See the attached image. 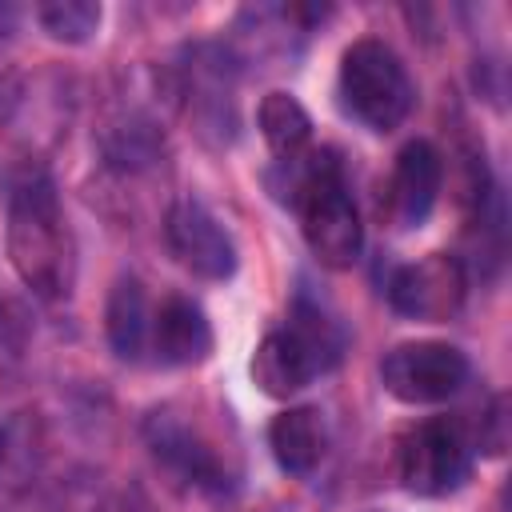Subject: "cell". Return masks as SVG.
<instances>
[{"label": "cell", "instance_id": "3", "mask_svg": "<svg viewBox=\"0 0 512 512\" xmlns=\"http://www.w3.org/2000/svg\"><path fill=\"white\" fill-rule=\"evenodd\" d=\"M472 468V440L460 420L432 416L400 440V480L416 496H444L464 484Z\"/></svg>", "mask_w": 512, "mask_h": 512}, {"label": "cell", "instance_id": "4", "mask_svg": "<svg viewBox=\"0 0 512 512\" xmlns=\"http://www.w3.org/2000/svg\"><path fill=\"white\" fill-rule=\"evenodd\" d=\"M384 388L404 404H440L468 380V356L444 340L396 344L380 364Z\"/></svg>", "mask_w": 512, "mask_h": 512}, {"label": "cell", "instance_id": "15", "mask_svg": "<svg viewBox=\"0 0 512 512\" xmlns=\"http://www.w3.org/2000/svg\"><path fill=\"white\" fill-rule=\"evenodd\" d=\"M492 428H504V396H496V404H492ZM492 456H500L504 452V432H496V436H484L480 440Z\"/></svg>", "mask_w": 512, "mask_h": 512}, {"label": "cell", "instance_id": "8", "mask_svg": "<svg viewBox=\"0 0 512 512\" xmlns=\"http://www.w3.org/2000/svg\"><path fill=\"white\" fill-rule=\"evenodd\" d=\"M324 372L320 360L312 356V348L292 332V328H280V332H268L260 344H256V356H252V380L264 396H276V400H288L296 396L300 388H308V380Z\"/></svg>", "mask_w": 512, "mask_h": 512}, {"label": "cell", "instance_id": "2", "mask_svg": "<svg viewBox=\"0 0 512 512\" xmlns=\"http://www.w3.org/2000/svg\"><path fill=\"white\" fill-rule=\"evenodd\" d=\"M340 96L344 108L372 132H392L416 100L404 60L384 40H356L340 56Z\"/></svg>", "mask_w": 512, "mask_h": 512}, {"label": "cell", "instance_id": "1", "mask_svg": "<svg viewBox=\"0 0 512 512\" xmlns=\"http://www.w3.org/2000/svg\"><path fill=\"white\" fill-rule=\"evenodd\" d=\"M8 260L16 276L44 300H60L72 284V244L52 180L32 176L8 200Z\"/></svg>", "mask_w": 512, "mask_h": 512}, {"label": "cell", "instance_id": "9", "mask_svg": "<svg viewBox=\"0 0 512 512\" xmlns=\"http://www.w3.org/2000/svg\"><path fill=\"white\" fill-rule=\"evenodd\" d=\"M144 432H148L152 452H156L172 472H180L184 480H196V484H216V480H220V460H216V452H212L208 440H204L188 420H180L176 412H152Z\"/></svg>", "mask_w": 512, "mask_h": 512}, {"label": "cell", "instance_id": "10", "mask_svg": "<svg viewBox=\"0 0 512 512\" xmlns=\"http://www.w3.org/2000/svg\"><path fill=\"white\" fill-rule=\"evenodd\" d=\"M152 344L164 364H200L212 352V324L188 296H168L152 320Z\"/></svg>", "mask_w": 512, "mask_h": 512}, {"label": "cell", "instance_id": "14", "mask_svg": "<svg viewBox=\"0 0 512 512\" xmlns=\"http://www.w3.org/2000/svg\"><path fill=\"white\" fill-rule=\"evenodd\" d=\"M100 4L92 0H52V4H40L36 8V20L40 28L52 36V40H64V44H84L92 40V32L100 28Z\"/></svg>", "mask_w": 512, "mask_h": 512}, {"label": "cell", "instance_id": "5", "mask_svg": "<svg viewBox=\"0 0 512 512\" xmlns=\"http://www.w3.org/2000/svg\"><path fill=\"white\" fill-rule=\"evenodd\" d=\"M468 296V276L464 264L448 252H428L412 264H400L388 276V304L424 324H444L464 308Z\"/></svg>", "mask_w": 512, "mask_h": 512}, {"label": "cell", "instance_id": "16", "mask_svg": "<svg viewBox=\"0 0 512 512\" xmlns=\"http://www.w3.org/2000/svg\"><path fill=\"white\" fill-rule=\"evenodd\" d=\"M376 512H380V508H376Z\"/></svg>", "mask_w": 512, "mask_h": 512}, {"label": "cell", "instance_id": "13", "mask_svg": "<svg viewBox=\"0 0 512 512\" xmlns=\"http://www.w3.org/2000/svg\"><path fill=\"white\" fill-rule=\"evenodd\" d=\"M256 120H260V136L268 140V148H272L280 160L300 156V152L308 148V140H312V116L304 112V104H300L292 92H280V88L268 92V96L260 100Z\"/></svg>", "mask_w": 512, "mask_h": 512}, {"label": "cell", "instance_id": "12", "mask_svg": "<svg viewBox=\"0 0 512 512\" xmlns=\"http://www.w3.org/2000/svg\"><path fill=\"white\" fill-rule=\"evenodd\" d=\"M104 328H108V344L116 356L136 360L144 340H148V300L136 276H120L112 296H108V312H104Z\"/></svg>", "mask_w": 512, "mask_h": 512}, {"label": "cell", "instance_id": "6", "mask_svg": "<svg viewBox=\"0 0 512 512\" xmlns=\"http://www.w3.org/2000/svg\"><path fill=\"white\" fill-rule=\"evenodd\" d=\"M164 232H168V248L192 276L228 280L236 272V244L200 200H176L164 220Z\"/></svg>", "mask_w": 512, "mask_h": 512}, {"label": "cell", "instance_id": "11", "mask_svg": "<svg viewBox=\"0 0 512 512\" xmlns=\"http://www.w3.org/2000/svg\"><path fill=\"white\" fill-rule=\"evenodd\" d=\"M268 444H272V456L284 472L308 476L328 452V428H324L320 408H308V404L304 408H284L268 424Z\"/></svg>", "mask_w": 512, "mask_h": 512}, {"label": "cell", "instance_id": "7", "mask_svg": "<svg viewBox=\"0 0 512 512\" xmlns=\"http://www.w3.org/2000/svg\"><path fill=\"white\" fill-rule=\"evenodd\" d=\"M444 184V160L428 140H412L400 148L392 180H388V220L396 228H420L436 208Z\"/></svg>", "mask_w": 512, "mask_h": 512}]
</instances>
